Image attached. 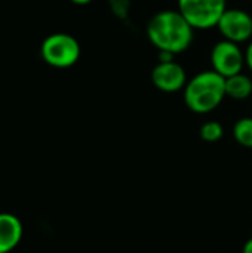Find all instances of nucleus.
Segmentation results:
<instances>
[{
    "instance_id": "nucleus-5",
    "label": "nucleus",
    "mask_w": 252,
    "mask_h": 253,
    "mask_svg": "<svg viewBox=\"0 0 252 253\" xmlns=\"http://www.w3.org/2000/svg\"><path fill=\"white\" fill-rule=\"evenodd\" d=\"M209 61L211 70L227 79L242 73L245 67V50H242L241 44L223 39L212 46Z\"/></svg>"
},
{
    "instance_id": "nucleus-12",
    "label": "nucleus",
    "mask_w": 252,
    "mask_h": 253,
    "mask_svg": "<svg viewBox=\"0 0 252 253\" xmlns=\"http://www.w3.org/2000/svg\"><path fill=\"white\" fill-rule=\"evenodd\" d=\"M108 6L114 16L126 19L131 9V0H108Z\"/></svg>"
},
{
    "instance_id": "nucleus-1",
    "label": "nucleus",
    "mask_w": 252,
    "mask_h": 253,
    "mask_svg": "<svg viewBox=\"0 0 252 253\" xmlns=\"http://www.w3.org/2000/svg\"><path fill=\"white\" fill-rule=\"evenodd\" d=\"M149 42L159 52H169L174 55L187 50L195 40V28L180 13V10H160L154 13L147 22Z\"/></svg>"
},
{
    "instance_id": "nucleus-7",
    "label": "nucleus",
    "mask_w": 252,
    "mask_h": 253,
    "mask_svg": "<svg viewBox=\"0 0 252 253\" xmlns=\"http://www.w3.org/2000/svg\"><path fill=\"white\" fill-rule=\"evenodd\" d=\"M151 83L156 89L165 93H175L184 90L189 79L183 65L177 61L157 62L151 70Z\"/></svg>"
},
{
    "instance_id": "nucleus-4",
    "label": "nucleus",
    "mask_w": 252,
    "mask_h": 253,
    "mask_svg": "<svg viewBox=\"0 0 252 253\" xmlns=\"http://www.w3.org/2000/svg\"><path fill=\"white\" fill-rule=\"evenodd\" d=\"M227 9V0H178V10L195 30L217 27Z\"/></svg>"
},
{
    "instance_id": "nucleus-15",
    "label": "nucleus",
    "mask_w": 252,
    "mask_h": 253,
    "mask_svg": "<svg viewBox=\"0 0 252 253\" xmlns=\"http://www.w3.org/2000/svg\"><path fill=\"white\" fill-rule=\"evenodd\" d=\"M70 1L74 3V4H79V6H85V4H89L94 0H70Z\"/></svg>"
},
{
    "instance_id": "nucleus-10",
    "label": "nucleus",
    "mask_w": 252,
    "mask_h": 253,
    "mask_svg": "<svg viewBox=\"0 0 252 253\" xmlns=\"http://www.w3.org/2000/svg\"><path fill=\"white\" fill-rule=\"evenodd\" d=\"M233 138L235 141L245 147L252 148V117H242L239 119L233 126Z\"/></svg>"
},
{
    "instance_id": "nucleus-13",
    "label": "nucleus",
    "mask_w": 252,
    "mask_h": 253,
    "mask_svg": "<svg viewBox=\"0 0 252 253\" xmlns=\"http://www.w3.org/2000/svg\"><path fill=\"white\" fill-rule=\"evenodd\" d=\"M245 65L251 70L252 73V40L248 43V46L245 49Z\"/></svg>"
},
{
    "instance_id": "nucleus-3",
    "label": "nucleus",
    "mask_w": 252,
    "mask_h": 253,
    "mask_svg": "<svg viewBox=\"0 0 252 253\" xmlns=\"http://www.w3.org/2000/svg\"><path fill=\"white\" fill-rule=\"evenodd\" d=\"M82 49L76 37L67 33L49 34L40 46L42 59L53 68H70L80 58Z\"/></svg>"
},
{
    "instance_id": "nucleus-2",
    "label": "nucleus",
    "mask_w": 252,
    "mask_h": 253,
    "mask_svg": "<svg viewBox=\"0 0 252 253\" xmlns=\"http://www.w3.org/2000/svg\"><path fill=\"white\" fill-rule=\"evenodd\" d=\"M226 96V79L214 70L193 76L183 90L186 107L196 114H208L217 110Z\"/></svg>"
},
{
    "instance_id": "nucleus-8",
    "label": "nucleus",
    "mask_w": 252,
    "mask_h": 253,
    "mask_svg": "<svg viewBox=\"0 0 252 253\" xmlns=\"http://www.w3.org/2000/svg\"><path fill=\"white\" fill-rule=\"evenodd\" d=\"M22 239V224L12 213H0V253H9Z\"/></svg>"
},
{
    "instance_id": "nucleus-11",
    "label": "nucleus",
    "mask_w": 252,
    "mask_h": 253,
    "mask_svg": "<svg viewBox=\"0 0 252 253\" xmlns=\"http://www.w3.org/2000/svg\"><path fill=\"white\" fill-rule=\"evenodd\" d=\"M199 135L205 142H218L224 136V127L220 122L209 120L201 126Z\"/></svg>"
},
{
    "instance_id": "nucleus-14",
    "label": "nucleus",
    "mask_w": 252,
    "mask_h": 253,
    "mask_svg": "<svg viewBox=\"0 0 252 253\" xmlns=\"http://www.w3.org/2000/svg\"><path fill=\"white\" fill-rule=\"evenodd\" d=\"M242 253H252V237L245 242L244 249H242Z\"/></svg>"
},
{
    "instance_id": "nucleus-6",
    "label": "nucleus",
    "mask_w": 252,
    "mask_h": 253,
    "mask_svg": "<svg viewBox=\"0 0 252 253\" xmlns=\"http://www.w3.org/2000/svg\"><path fill=\"white\" fill-rule=\"evenodd\" d=\"M217 28L224 40L242 44L252 40V16L244 9L227 7L221 15Z\"/></svg>"
},
{
    "instance_id": "nucleus-9",
    "label": "nucleus",
    "mask_w": 252,
    "mask_h": 253,
    "mask_svg": "<svg viewBox=\"0 0 252 253\" xmlns=\"http://www.w3.org/2000/svg\"><path fill=\"white\" fill-rule=\"evenodd\" d=\"M226 95L236 101H244L252 95V79L239 73L226 79Z\"/></svg>"
}]
</instances>
